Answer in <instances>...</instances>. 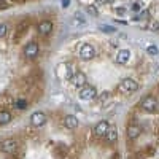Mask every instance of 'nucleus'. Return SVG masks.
<instances>
[{"mask_svg": "<svg viewBox=\"0 0 159 159\" xmlns=\"http://www.w3.org/2000/svg\"><path fill=\"white\" fill-rule=\"evenodd\" d=\"M22 54L27 61H34L38 57L40 54V45L35 42V40H30V42L25 43V46L22 48Z\"/></svg>", "mask_w": 159, "mask_h": 159, "instance_id": "nucleus-1", "label": "nucleus"}, {"mask_svg": "<svg viewBox=\"0 0 159 159\" xmlns=\"http://www.w3.org/2000/svg\"><path fill=\"white\" fill-rule=\"evenodd\" d=\"M118 91L123 92V94H134V92L139 91V83L132 78H124L119 81L118 84Z\"/></svg>", "mask_w": 159, "mask_h": 159, "instance_id": "nucleus-2", "label": "nucleus"}, {"mask_svg": "<svg viewBox=\"0 0 159 159\" xmlns=\"http://www.w3.org/2000/svg\"><path fill=\"white\" fill-rule=\"evenodd\" d=\"M140 107H142V110L148 111V113H154L159 108V102H157V99L153 94H148V96H145L140 100Z\"/></svg>", "mask_w": 159, "mask_h": 159, "instance_id": "nucleus-3", "label": "nucleus"}, {"mask_svg": "<svg viewBox=\"0 0 159 159\" xmlns=\"http://www.w3.org/2000/svg\"><path fill=\"white\" fill-rule=\"evenodd\" d=\"M19 148V143L16 139H5L2 143H0V150L5 154H15Z\"/></svg>", "mask_w": 159, "mask_h": 159, "instance_id": "nucleus-4", "label": "nucleus"}, {"mask_svg": "<svg viewBox=\"0 0 159 159\" xmlns=\"http://www.w3.org/2000/svg\"><path fill=\"white\" fill-rule=\"evenodd\" d=\"M80 99L86 102L97 99V89L91 84H84L83 88H80Z\"/></svg>", "mask_w": 159, "mask_h": 159, "instance_id": "nucleus-5", "label": "nucleus"}, {"mask_svg": "<svg viewBox=\"0 0 159 159\" xmlns=\"http://www.w3.org/2000/svg\"><path fill=\"white\" fill-rule=\"evenodd\" d=\"M96 46L94 45H91V43H84L81 48H80L78 51V54L80 57H81L83 61H91V59H94L96 57Z\"/></svg>", "mask_w": 159, "mask_h": 159, "instance_id": "nucleus-6", "label": "nucleus"}, {"mask_svg": "<svg viewBox=\"0 0 159 159\" xmlns=\"http://www.w3.org/2000/svg\"><path fill=\"white\" fill-rule=\"evenodd\" d=\"M48 123V116L45 111H34L30 115V126L32 127H43Z\"/></svg>", "mask_w": 159, "mask_h": 159, "instance_id": "nucleus-7", "label": "nucleus"}, {"mask_svg": "<svg viewBox=\"0 0 159 159\" xmlns=\"http://www.w3.org/2000/svg\"><path fill=\"white\" fill-rule=\"evenodd\" d=\"M52 29H54V24L49 19H43L37 24V34L42 35V37H48L52 32Z\"/></svg>", "mask_w": 159, "mask_h": 159, "instance_id": "nucleus-8", "label": "nucleus"}, {"mask_svg": "<svg viewBox=\"0 0 159 159\" xmlns=\"http://www.w3.org/2000/svg\"><path fill=\"white\" fill-rule=\"evenodd\" d=\"M108 129H110L108 121H105V119H102V121L96 123V126H94V135H96V137H99V139H102V137L107 135Z\"/></svg>", "mask_w": 159, "mask_h": 159, "instance_id": "nucleus-9", "label": "nucleus"}, {"mask_svg": "<svg viewBox=\"0 0 159 159\" xmlns=\"http://www.w3.org/2000/svg\"><path fill=\"white\" fill-rule=\"evenodd\" d=\"M72 83L76 86V88H83L84 84H88V76L83 73V72H80V70H75V73L72 75Z\"/></svg>", "mask_w": 159, "mask_h": 159, "instance_id": "nucleus-10", "label": "nucleus"}, {"mask_svg": "<svg viewBox=\"0 0 159 159\" xmlns=\"http://www.w3.org/2000/svg\"><path fill=\"white\" fill-rule=\"evenodd\" d=\"M126 134H127V139H129V140H135V139H139L140 134H142V127H140L139 124H129Z\"/></svg>", "mask_w": 159, "mask_h": 159, "instance_id": "nucleus-11", "label": "nucleus"}, {"mask_svg": "<svg viewBox=\"0 0 159 159\" xmlns=\"http://www.w3.org/2000/svg\"><path fill=\"white\" fill-rule=\"evenodd\" d=\"M129 59H130V51L129 49H119L118 51V54H116V64L124 65V64L129 62Z\"/></svg>", "mask_w": 159, "mask_h": 159, "instance_id": "nucleus-12", "label": "nucleus"}, {"mask_svg": "<svg viewBox=\"0 0 159 159\" xmlns=\"http://www.w3.org/2000/svg\"><path fill=\"white\" fill-rule=\"evenodd\" d=\"M64 126L65 127H67V129H70V130H73V129H76L78 127V119H76V116H73V115H67V116H65L64 118Z\"/></svg>", "mask_w": 159, "mask_h": 159, "instance_id": "nucleus-13", "label": "nucleus"}, {"mask_svg": "<svg viewBox=\"0 0 159 159\" xmlns=\"http://www.w3.org/2000/svg\"><path fill=\"white\" fill-rule=\"evenodd\" d=\"M13 121V113L10 110H0V126H7Z\"/></svg>", "mask_w": 159, "mask_h": 159, "instance_id": "nucleus-14", "label": "nucleus"}, {"mask_svg": "<svg viewBox=\"0 0 159 159\" xmlns=\"http://www.w3.org/2000/svg\"><path fill=\"white\" fill-rule=\"evenodd\" d=\"M105 139H107L108 143H115V142L118 140V130L113 129V127H110L108 132H107V135H105Z\"/></svg>", "mask_w": 159, "mask_h": 159, "instance_id": "nucleus-15", "label": "nucleus"}, {"mask_svg": "<svg viewBox=\"0 0 159 159\" xmlns=\"http://www.w3.org/2000/svg\"><path fill=\"white\" fill-rule=\"evenodd\" d=\"M72 22H73L75 25H78V27H83V25H86V19H84V16L81 15V13H76V15L73 16V19H72Z\"/></svg>", "mask_w": 159, "mask_h": 159, "instance_id": "nucleus-16", "label": "nucleus"}, {"mask_svg": "<svg viewBox=\"0 0 159 159\" xmlns=\"http://www.w3.org/2000/svg\"><path fill=\"white\" fill-rule=\"evenodd\" d=\"M15 107H16L18 110H27V107H29V102H27V99H16V102H15Z\"/></svg>", "mask_w": 159, "mask_h": 159, "instance_id": "nucleus-17", "label": "nucleus"}, {"mask_svg": "<svg viewBox=\"0 0 159 159\" xmlns=\"http://www.w3.org/2000/svg\"><path fill=\"white\" fill-rule=\"evenodd\" d=\"M27 29H29V24H27V21H22V22L18 25V32H16V37L19 38L21 35H24L25 32H27Z\"/></svg>", "mask_w": 159, "mask_h": 159, "instance_id": "nucleus-18", "label": "nucleus"}, {"mask_svg": "<svg viewBox=\"0 0 159 159\" xmlns=\"http://www.w3.org/2000/svg\"><path fill=\"white\" fill-rule=\"evenodd\" d=\"M7 34H8V25H7V22H0V40L5 38Z\"/></svg>", "mask_w": 159, "mask_h": 159, "instance_id": "nucleus-19", "label": "nucleus"}, {"mask_svg": "<svg viewBox=\"0 0 159 159\" xmlns=\"http://www.w3.org/2000/svg\"><path fill=\"white\" fill-rule=\"evenodd\" d=\"M147 52L150 56H157L159 54V48L156 46V45H150L148 48H147Z\"/></svg>", "mask_w": 159, "mask_h": 159, "instance_id": "nucleus-20", "label": "nucleus"}, {"mask_svg": "<svg viewBox=\"0 0 159 159\" xmlns=\"http://www.w3.org/2000/svg\"><path fill=\"white\" fill-rule=\"evenodd\" d=\"M88 11L91 13L92 16H97V15H99V13H97V8H96L94 5H89V7H88Z\"/></svg>", "mask_w": 159, "mask_h": 159, "instance_id": "nucleus-21", "label": "nucleus"}, {"mask_svg": "<svg viewBox=\"0 0 159 159\" xmlns=\"http://www.w3.org/2000/svg\"><path fill=\"white\" fill-rule=\"evenodd\" d=\"M148 29H151V30H159V24H157L156 21H151V22L148 24Z\"/></svg>", "mask_w": 159, "mask_h": 159, "instance_id": "nucleus-22", "label": "nucleus"}, {"mask_svg": "<svg viewBox=\"0 0 159 159\" xmlns=\"http://www.w3.org/2000/svg\"><path fill=\"white\" fill-rule=\"evenodd\" d=\"M100 30H103V32H115V27H110V25H100Z\"/></svg>", "mask_w": 159, "mask_h": 159, "instance_id": "nucleus-23", "label": "nucleus"}, {"mask_svg": "<svg viewBox=\"0 0 159 159\" xmlns=\"http://www.w3.org/2000/svg\"><path fill=\"white\" fill-rule=\"evenodd\" d=\"M61 5H62V8H67L70 5V0H61Z\"/></svg>", "mask_w": 159, "mask_h": 159, "instance_id": "nucleus-24", "label": "nucleus"}, {"mask_svg": "<svg viewBox=\"0 0 159 159\" xmlns=\"http://www.w3.org/2000/svg\"><path fill=\"white\" fill-rule=\"evenodd\" d=\"M8 7V3L5 2V0H0V10H5Z\"/></svg>", "mask_w": 159, "mask_h": 159, "instance_id": "nucleus-25", "label": "nucleus"}]
</instances>
